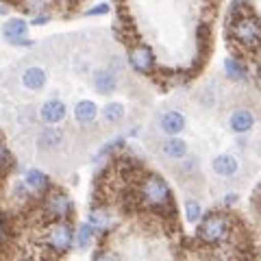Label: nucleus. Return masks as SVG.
<instances>
[{
    "label": "nucleus",
    "mask_w": 261,
    "mask_h": 261,
    "mask_svg": "<svg viewBox=\"0 0 261 261\" xmlns=\"http://www.w3.org/2000/svg\"><path fill=\"white\" fill-rule=\"evenodd\" d=\"M135 196L144 209L157 214H172V190L159 174L146 172L135 187Z\"/></svg>",
    "instance_id": "nucleus-1"
},
{
    "label": "nucleus",
    "mask_w": 261,
    "mask_h": 261,
    "mask_svg": "<svg viewBox=\"0 0 261 261\" xmlns=\"http://www.w3.org/2000/svg\"><path fill=\"white\" fill-rule=\"evenodd\" d=\"M233 231H235L233 218L226 211H211V214L202 216L198 226H196V238L205 246L218 248V246H226L231 242Z\"/></svg>",
    "instance_id": "nucleus-2"
},
{
    "label": "nucleus",
    "mask_w": 261,
    "mask_h": 261,
    "mask_svg": "<svg viewBox=\"0 0 261 261\" xmlns=\"http://www.w3.org/2000/svg\"><path fill=\"white\" fill-rule=\"evenodd\" d=\"M228 37L248 53H261V20L250 11L228 20Z\"/></svg>",
    "instance_id": "nucleus-3"
},
{
    "label": "nucleus",
    "mask_w": 261,
    "mask_h": 261,
    "mask_svg": "<svg viewBox=\"0 0 261 261\" xmlns=\"http://www.w3.org/2000/svg\"><path fill=\"white\" fill-rule=\"evenodd\" d=\"M76 240V233L68 220H53L46 228L44 235V244L50 248L55 255H63L72 248V244Z\"/></svg>",
    "instance_id": "nucleus-4"
},
{
    "label": "nucleus",
    "mask_w": 261,
    "mask_h": 261,
    "mask_svg": "<svg viewBox=\"0 0 261 261\" xmlns=\"http://www.w3.org/2000/svg\"><path fill=\"white\" fill-rule=\"evenodd\" d=\"M42 211L50 222L53 220H68L72 216V211H74V205H72V198L65 192L50 190L42 202Z\"/></svg>",
    "instance_id": "nucleus-5"
},
{
    "label": "nucleus",
    "mask_w": 261,
    "mask_h": 261,
    "mask_svg": "<svg viewBox=\"0 0 261 261\" xmlns=\"http://www.w3.org/2000/svg\"><path fill=\"white\" fill-rule=\"evenodd\" d=\"M128 65L137 74H152L154 72V53L146 44H133L128 48Z\"/></svg>",
    "instance_id": "nucleus-6"
},
{
    "label": "nucleus",
    "mask_w": 261,
    "mask_h": 261,
    "mask_svg": "<svg viewBox=\"0 0 261 261\" xmlns=\"http://www.w3.org/2000/svg\"><path fill=\"white\" fill-rule=\"evenodd\" d=\"M255 124H257V116L250 107H238V109L231 111V116H228V128H231L235 135L250 133V130L255 128Z\"/></svg>",
    "instance_id": "nucleus-7"
},
{
    "label": "nucleus",
    "mask_w": 261,
    "mask_h": 261,
    "mask_svg": "<svg viewBox=\"0 0 261 261\" xmlns=\"http://www.w3.org/2000/svg\"><path fill=\"white\" fill-rule=\"evenodd\" d=\"M29 35V24L22 18H11L5 22L3 27V37L13 46H31V42L27 39Z\"/></svg>",
    "instance_id": "nucleus-8"
},
{
    "label": "nucleus",
    "mask_w": 261,
    "mask_h": 261,
    "mask_svg": "<svg viewBox=\"0 0 261 261\" xmlns=\"http://www.w3.org/2000/svg\"><path fill=\"white\" fill-rule=\"evenodd\" d=\"M157 124L166 135H178L185 128V116L181 111H176V109H168V111H163L159 116Z\"/></svg>",
    "instance_id": "nucleus-9"
},
{
    "label": "nucleus",
    "mask_w": 261,
    "mask_h": 261,
    "mask_svg": "<svg viewBox=\"0 0 261 261\" xmlns=\"http://www.w3.org/2000/svg\"><path fill=\"white\" fill-rule=\"evenodd\" d=\"M211 170L220 176V178H235L240 172V163L233 154H218L211 161Z\"/></svg>",
    "instance_id": "nucleus-10"
},
{
    "label": "nucleus",
    "mask_w": 261,
    "mask_h": 261,
    "mask_svg": "<svg viewBox=\"0 0 261 261\" xmlns=\"http://www.w3.org/2000/svg\"><path fill=\"white\" fill-rule=\"evenodd\" d=\"M159 150H161V154L166 159L181 161V159H185V154H187V142L181 140L178 135H168V140L161 142Z\"/></svg>",
    "instance_id": "nucleus-11"
},
{
    "label": "nucleus",
    "mask_w": 261,
    "mask_h": 261,
    "mask_svg": "<svg viewBox=\"0 0 261 261\" xmlns=\"http://www.w3.org/2000/svg\"><path fill=\"white\" fill-rule=\"evenodd\" d=\"M87 222L94 226L96 235H105V233H109L113 228V218L105 207H94L87 214Z\"/></svg>",
    "instance_id": "nucleus-12"
},
{
    "label": "nucleus",
    "mask_w": 261,
    "mask_h": 261,
    "mask_svg": "<svg viewBox=\"0 0 261 261\" xmlns=\"http://www.w3.org/2000/svg\"><path fill=\"white\" fill-rule=\"evenodd\" d=\"M37 146L44 150H57L63 146V133L59 128H55V124H48L42 133L37 135Z\"/></svg>",
    "instance_id": "nucleus-13"
},
{
    "label": "nucleus",
    "mask_w": 261,
    "mask_h": 261,
    "mask_svg": "<svg viewBox=\"0 0 261 261\" xmlns=\"http://www.w3.org/2000/svg\"><path fill=\"white\" fill-rule=\"evenodd\" d=\"M94 87L98 94H113L118 89V76L113 70H98L94 74Z\"/></svg>",
    "instance_id": "nucleus-14"
},
{
    "label": "nucleus",
    "mask_w": 261,
    "mask_h": 261,
    "mask_svg": "<svg viewBox=\"0 0 261 261\" xmlns=\"http://www.w3.org/2000/svg\"><path fill=\"white\" fill-rule=\"evenodd\" d=\"M39 118L46 124H59L65 118V105L61 100H48L42 105V111H39Z\"/></svg>",
    "instance_id": "nucleus-15"
},
{
    "label": "nucleus",
    "mask_w": 261,
    "mask_h": 261,
    "mask_svg": "<svg viewBox=\"0 0 261 261\" xmlns=\"http://www.w3.org/2000/svg\"><path fill=\"white\" fill-rule=\"evenodd\" d=\"M224 74L235 81V83H242V81L248 79V68L240 57H226L224 59Z\"/></svg>",
    "instance_id": "nucleus-16"
},
{
    "label": "nucleus",
    "mask_w": 261,
    "mask_h": 261,
    "mask_svg": "<svg viewBox=\"0 0 261 261\" xmlns=\"http://www.w3.org/2000/svg\"><path fill=\"white\" fill-rule=\"evenodd\" d=\"M22 85L27 89H42L46 85V72L42 68H37V65H31L22 72Z\"/></svg>",
    "instance_id": "nucleus-17"
},
{
    "label": "nucleus",
    "mask_w": 261,
    "mask_h": 261,
    "mask_svg": "<svg viewBox=\"0 0 261 261\" xmlns=\"http://www.w3.org/2000/svg\"><path fill=\"white\" fill-rule=\"evenodd\" d=\"M96 116H98V107L92 100H81L74 107V118H76V122H81V124H92L96 120Z\"/></svg>",
    "instance_id": "nucleus-18"
},
{
    "label": "nucleus",
    "mask_w": 261,
    "mask_h": 261,
    "mask_svg": "<svg viewBox=\"0 0 261 261\" xmlns=\"http://www.w3.org/2000/svg\"><path fill=\"white\" fill-rule=\"evenodd\" d=\"M24 183H27L29 190H33V192H44V190L50 187L48 176L42 172V170H29L27 176H24Z\"/></svg>",
    "instance_id": "nucleus-19"
},
{
    "label": "nucleus",
    "mask_w": 261,
    "mask_h": 261,
    "mask_svg": "<svg viewBox=\"0 0 261 261\" xmlns=\"http://www.w3.org/2000/svg\"><path fill=\"white\" fill-rule=\"evenodd\" d=\"M105 120L109 122V124H118V122L124 120L126 116V109H124V105H120V102H109V105H105Z\"/></svg>",
    "instance_id": "nucleus-20"
},
{
    "label": "nucleus",
    "mask_w": 261,
    "mask_h": 261,
    "mask_svg": "<svg viewBox=\"0 0 261 261\" xmlns=\"http://www.w3.org/2000/svg\"><path fill=\"white\" fill-rule=\"evenodd\" d=\"M185 220L190 224H198L202 220V205L198 200H187L185 202Z\"/></svg>",
    "instance_id": "nucleus-21"
},
{
    "label": "nucleus",
    "mask_w": 261,
    "mask_h": 261,
    "mask_svg": "<svg viewBox=\"0 0 261 261\" xmlns=\"http://www.w3.org/2000/svg\"><path fill=\"white\" fill-rule=\"evenodd\" d=\"M94 235H96V231H94V226H92V224H89V222L81 224V226H79V231H76V246H79V248H87Z\"/></svg>",
    "instance_id": "nucleus-22"
},
{
    "label": "nucleus",
    "mask_w": 261,
    "mask_h": 261,
    "mask_svg": "<svg viewBox=\"0 0 261 261\" xmlns=\"http://www.w3.org/2000/svg\"><path fill=\"white\" fill-rule=\"evenodd\" d=\"M13 163V159H11V152H9V148H7V144H5V140L0 137V174L5 172L7 168H9Z\"/></svg>",
    "instance_id": "nucleus-23"
},
{
    "label": "nucleus",
    "mask_w": 261,
    "mask_h": 261,
    "mask_svg": "<svg viewBox=\"0 0 261 261\" xmlns=\"http://www.w3.org/2000/svg\"><path fill=\"white\" fill-rule=\"evenodd\" d=\"M7 235H9V226H7V220L0 216V246L7 242Z\"/></svg>",
    "instance_id": "nucleus-24"
},
{
    "label": "nucleus",
    "mask_w": 261,
    "mask_h": 261,
    "mask_svg": "<svg viewBox=\"0 0 261 261\" xmlns=\"http://www.w3.org/2000/svg\"><path fill=\"white\" fill-rule=\"evenodd\" d=\"M107 11H109V5H96V7H92V9L87 11V15H102Z\"/></svg>",
    "instance_id": "nucleus-25"
},
{
    "label": "nucleus",
    "mask_w": 261,
    "mask_h": 261,
    "mask_svg": "<svg viewBox=\"0 0 261 261\" xmlns=\"http://www.w3.org/2000/svg\"><path fill=\"white\" fill-rule=\"evenodd\" d=\"M48 20H50V18H48V15L46 13H35V15H33V24H35V27H37V24H46Z\"/></svg>",
    "instance_id": "nucleus-26"
},
{
    "label": "nucleus",
    "mask_w": 261,
    "mask_h": 261,
    "mask_svg": "<svg viewBox=\"0 0 261 261\" xmlns=\"http://www.w3.org/2000/svg\"><path fill=\"white\" fill-rule=\"evenodd\" d=\"M238 200H240V198H238V194H226V196H224V205H226V207L235 205Z\"/></svg>",
    "instance_id": "nucleus-27"
},
{
    "label": "nucleus",
    "mask_w": 261,
    "mask_h": 261,
    "mask_svg": "<svg viewBox=\"0 0 261 261\" xmlns=\"http://www.w3.org/2000/svg\"><path fill=\"white\" fill-rule=\"evenodd\" d=\"M7 13H9V5L5 0H0V15H7Z\"/></svg>",
    "instance_id": "nucleus-28"
},
{
    "label": "nucleus",
    "mask_w": 261,
    "mask_h": 261,
    "mask_svg": "<svg viewBox=\"0 0 261 261\" xmlns=\"http://www.w3.org/2000/svg\"><path fill=\"white\" fill-rule=\"evenodd\" d=\"M255 87H257L259 92H261V68L257 70V74H255Z\"/></svg>",
    "instance_id": "nucleus-29"
}]
</instances>
